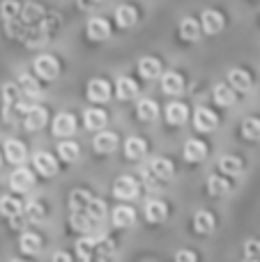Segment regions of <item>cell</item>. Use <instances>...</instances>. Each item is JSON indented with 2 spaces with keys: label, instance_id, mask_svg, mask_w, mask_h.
Listing matches in <instances>:
<instances>
[{
  "label": "cell",
  "instance_id": "6da1fadb",
  "mask_svg": "<svg viewBox=\"0 0 260 262\" xmlns=\"http://www.w3.org/2000/svg\"><path fill=\"white\" fill-rule=\"evenodd\" d=\"M198 23H201V30L205 32V35H219L226 26V18H224V14L216 12V9H207V12H203Z\"/></svg>",
  "mask_w": 260,
  "mask_h": 262
},
{
  "label": "cell",
  "instance_id": "7a4b0ae2",
  "mask_svg": "<svg viewBox=\"0 0 260 262\" xmlns=\"http://www.w3.org/2000/svg\"><path fill=\"white\" fill-rule=\"evenodd\" d=\"M113 195H115V198H120V200L136 198V195H138V182L134 180V177H129V175L118 177V180H115V184H113Z\"/></svg>",
  "mask_w": 260,
  "mask_h": 262
},
{
  "label": "cell",
  "instance_id": "3957f363",
  "mask_svg": "<svg viewBox=\"0 0 260 262\" xmlns=\"http://www.w3.org/2000/svg\"><path fill=\"white\" fill-rule=\"evenodd\" d=\"M35 72H37V76L44 78V81H53L60 74V64L53 55H39V58L35 60Z\"/></svg>",
  "mask_w": 260,
  "mask_h": 262
},
{
  "label": "cell",
  "instance_id": "277c9868",
  "mask_svg": "<svg viewBox=\"0 0 260 262\" xmlns=\"http://www.w3.org/2000/svg\"><path fill=\"white\" fill-rule=\"evenodd\" d=\"M23 115H26L23 124H26L28 131H39V129L46 127V122H49V113H46V108H41V106H30Z\"/></svg>",
  "mask_w": 260,
  "mask_h": 262
},
{
  "label": "cell",
  "instance_id": "5b68a950",
  "mask_svg": "<svg viewBox=\"0 0 260 262\" xmlns=\"http://www.w3.org/2000/svg\"><path fill=\"white\" fill-rule=\"evenodd\" d=\"M193 127H196L201 134H207V131H214L219 127V118H216L214 113H212L210 108H196V113H193Z\"/></svg>",
  "mask_w": 260,
  "mask_h": 262
},
{
  "label": "cell",
  "instance_id": "8992f818",
  "mask_svg": "<svg viewBox=\"0 0 260 262\" xmlns=\"http://www.w3.org/2000/svg\"><path fill=\"white\" fill-rule=\"evenodd\" d=\"M32 184H35V175H32L28 168H18V170H14L12 177H9V186H12L16 193H26V191H30Z\"/></svg>",
  "mask_w": 260,
  "mask_h": 262
},
{
  "label": "cell",
  "instance_id": "52a82bcc",
  "mask_svg": "<svg viewBox=\"0 0 260 262\" xmlns=\"http://www.w3.org/2000/svg\"><path fill=\"white\" fill-rule=\"evenodd\" d=\"M88 99L95 101V104H104L111 99V85L104 78H92L88 83Z\"/></svg>",
  "mask_w": 260,
  "mask_h": 262
},
{
  "label": "cell",
  "instance_id": "ba28073f",
  "mask_svg": "<svg viewBox=\"0 0 260 262\" xmlns=\"http://www.w3.org/2000/svg\"><path fill=\"white\" fill-rule=\"evenodd\" d=\"M88 37L92 41H104L111 37V23L101 16H95L88 21Z\"/></svg>",
  "mask_w": 260,
  "mask_h": 262
},
{
  "label": "cell",
  "instance_id": "9c48e42d",
  "mask_svg": "<svg viewBox=\"0 0 260 262\" xmlns=\"http://www.w3.org/2000/svg\"><path fill=\"white\" fill-rule=\"evenodd\" d=\"M150 172L157 177V180H161V182H170L175 177L173 163H170L168 159H164V157L152 159V161H150Z\"/></svg>",
  "mask_w": 260,
  "mask_h": 262
},
{
  "label": "cell",
  "instance_id": "30bf717a",
  "mask_svg": "<svg viewBox=\"0 0 260 262\" xmlns=\"http://www.w3.org/2000/svg\"><path fill=\"white\" fill-rule=\"evenodd\" d=\"M32 161H35V170L44 177H53L58 172V161L49 152H37Z\"/></svg>",
  "mask_w": 260,
  "mask_h": 262
},
{
  "label": "cell",
  "instance_id": "8fae6325",
  "mask_svg": "<svg viewBox=\"0 0 260 262\" xmlns=\"http://www.w3.org/2000/svg\"><path fill=\"white\" fill-rule=\"evenodd\" d=\"M205 157H207V145L203 143V140L189 138L187 143H184V159H187V161L198 163V161H203Z\"/></svg>",
  "mask_w": 260,
  "mask_h": 262
},
{
  "label": "cell",
  "instance_id": "7c38bea8",
  "mask_svg": "<svg viewBox=\"0 0 260 262\" xmlns=\"http://www.w3.org/2000/svg\"><path fill=\"white\" fill-rule=\"evenodd\" d=\"M76 131V120H74L72 113H60L58 118L53 120V134L60 136V138H67Z\"/></svg>",
  "mask_w": 260,
  "mask_h": 262
},
{
  "label": "cell",
  "instance_id": "4fadbf2b",
  "mask_svg": "<svg viewBox=\"0 0 260 262\" xmlns=\"http://www.w3.org/2000/svg\"><path fill=\"white\" fill-rule=\"evenodd\" d=\"M5 157H7L9 163H23L26 161V157H28L26 145H23L21 140H16V138L5 140Z\"/></svg>",
  "mask_w": 260,
  "mask_h": 262
},
{
  "label": "cell",
  "instance_id": "5bb4252c",
  "mask_svg": "<svg viewBox=\"0 0 260 262\" xmlns=\"http://www.w3.org/2000/svg\"><path fill=\"white\" fill-rule=\"evenodd\" d=\"M92 147H95V152H99V154H111L115 147H118V136L111 134V131H101V134L95 136Z\"/></svg>",
  "mask_w": 260,
  "mask_h": 262
},
{
  "label": "cell",
  "instance_id": "9a60e30c",
  "mask_svg": "<svg viewBox=\"0 0 260 262\" xmlns=\"http://www.w3.org/2000/svg\"><path fill=\"white\" fill-rule=\"evenodd\" d=\"M228 83H230V88L237 90V92H247V90H251V85H253L251 74L244 72V69H230L228 72Z\"/></svg>",
  "mask_w": 260,
  "mask_h": 262
},
{
  "label": "cell",
  "instance_id": "2e32d148",
  "mask_svg": "<svg viewBox=\"0 0 260 262\" xmlns=\"http://www.w3.org/2000/svg\"><path fill=\"white\" fill-rule=\"evenodd\" d=\"M166 120H168V124H175V127L184 124L189 120L187 104H182V101H173V104H168V108H166Z\"/></svg>",
  "mask_w": 260,
  "mask_h": 262
},
{
  "label": "cell",
  "instance_id": "e0dca14e",
  "mask_svg": "<svg viewBox=\"0 0 260 262\" xmlns=\"http://www.w3.org/2000/svg\"><path fill=\"white\" fill-rule=\"evenodd\" d=\"M166 216H168V205L164 200H150L145 205V219L150 223H161L166 221Z\"/></svg>",
  "mask_w": 260,
  "mask_h": 262
},
{
  "label": "cell",
  "instance_id": "ac0fdd59",
  "mask_svg": "<svg viewBox=\"0 0 260 262\" xmlns=\"http://www.w3.org/2000/svg\"><path fill=\"white\" fill-rule=\"evenodd\" d=\"M161 90L166 95H180L184 90V78L180 76L178 72H166L161 76Z\"/></svg>",
  "mask_w": 260,
  "mask_h": 262
},
{
  "label": "cell",
  "instance_id": "d6986e66",
  "mask_svg": "<svg viewBox=\"0 0 260 262\" xmlns=\"http://www.w3.org/2000/svg\"><path fill=\"white\" fill-rule=\"evenodd\" d=\"M136 21H138V12L132 5H120L115 9V23L120 28H132V26H136Z\"/></svg>",
  "mask_w": 260,
  "mask_h": 262
},
{
  "label": "cell",
  "instance_id": "ffe728a7",
  "mask_svg": "<svg viewBox=\"0 0 260 262\" xmlns=\"http://www.w3.org/2000/svg\"><path fill=\"white\" fill-rule=\"evenodd\" d=\"M115 92H118V97L122 101H127V99H134V97L138 95V85H136V81H134V78L120 76L118 83H115Z\"/></svg>",
  "mask_w": 260,
  "mask_h": 262
},
{
  "label": "cell",
  "instance_id": "44dd1931",
  "mask_svg": "<svg viewBox=\"0 0 260 262\" xmlns=\"http://www.w3.org/2000/svg\"><path fill=\"white\" fill-rule=\"evenodd\" d=\"M18 88H21V95L26 99H39L41 90H39V83L30 76V74H21L18 76Z\"/></svg>",
  "mask_w": 260,
  "mask_h": 262
},
{
  "label": "cell",
  "instance_id": "7402d4cb",
  "mask_svg": "<svg viewBox=\"0 0 260 262\" xmlns=\"http://www.w3.org/2000/svg\"><path fill=\"white\" fill-rule=\"evenodd\" d=\"M83 120H85V127L90 131H101L106 127V113L101 108H88L85 113H83Z\"/></svg>",
  "mask_w": 260,
  "mask_h": 262
},
{
  "label": "cell",
  "instance_id": "603a6c76",
  "mask_svg": "<svg viewBox=\"0 0 260 262\" xmlns=\"http://www.w3.org/2000/svg\"><path fill=\"white\" fill-rule=\"evenodd\" d=\"M180 37L187 41H196L198 37H201V23L193 16L182 18V21H180Z\"/></svg>",
  "mask_w": 260,
  "mask_h": 262
},
{
  "label": "cell",
  "instance_id": "cb8c5ba5",
  "mask_svg": "<svg viewBox=\"0 0 260 262\" xmlns=\"http://www.w3.org/2000/svg\"><path fill=\"white\" fill-rule=\"evenodd\" d=\"M145 152H147V145L143 138L132 136V138L124 140V154H127V159H141Z\"/></svg>",
  "mask_w": 260,
  "mask_h": 262
},
{
  "label": "cell",
  "instance_id": "d4e9b609",
  "mask_svg": "<svg viewBox=\"0 0 260 262\" xmlns=\"http://www.w3.org/2000/svg\"><path fill=\"white\" fill-rule=\"evenodd\" d=\"M214 101L219 106H233L235 101H237V97H235V90L230 85H226V83H219V85H214Z\"/></svg>",
  "mask_w": 260,
  "mask_h": 262
},
{
  "label": "cell",
  "instance_id": "484cf974",
  "mask_svg": "<svg viewBox=\"0 0 260 262\" xmlns=\"http://www.w3.org/2000/svg\"><path fill=\"white\" fill-rule=\"evenodd\" d=\"M69 223L76 232H88L92 228V219L85 214V209H72V216H69Z\"/></svg>",
  "mask_w": 260,
  "mask_h": 262
},
{
  "label": "cell",
  "instance_id": "4316f807",
  "mask_svg": "<svg viewBox=\"0 0 260 262\" xmlns=\"http://www.w3.org/2000/svg\"><path fill=\"white\" fill-rule=\"evenodd\" d=\"M113 253H115V242L111 239V237H99V239H95V255H92V258L109 260Z\"/></svg>",
  "mask_w": 260,
  "mask_h": 262
},
{
  "label": "cell",
  "instance_id": "83f0119b",
  "mask_svg": "<svg viewBox=\"0 0 260 262\" xmlns=\"http://www.w3.org/2000/svg\"><path fill=\"white\" fill-rule=\"evenodd\" d=\"M138 72L143 78H157L161 76V62L157 58H143L138 62Z\"/></svg>",
  "mask_w": 260,
  "mask_h": 262
},
{
  "label": "cell",
  "instance_id": "f1b7e54d",
  "mask_svg": "<svg viewBox=\"0 0 260 262\" xmlns=\"http://www.w3.org/2000/svg\"><path fill=\"white\" fill-rule=\"evenodd\" d=\"M21 251L28 255H35L41 251V237L35 232H23L21 235Z\"/></svg>",
  "mask_w": 260,
  "mask_h": 262
},
{
  "label": "cell",
  "instance_id": "f546056e",
  "mask_svg": "<svg viewBox=\"0 0 260 262\" xmlns=\"http://www.w3.org/2000/svg\"><path fill=\"white\" fill-rule=\"evenodd\" d=\"M136 113L143 122H152V120L159 115V106H157V101H152V99H143V101H138Z\"/></svg>",
  "mask_w": 260,
  "mask_h": 262
},
{
  "label": "cell",
  "instance_id": "4dcf8cb0",
  "mask_svg": "<svg viewBox=\"0 0 260 262\" xmlns=\"http://www.w3.org/2000/svg\"><path fill=\"white\" fill-rule=\"evenodd\" d=\"M21 212H23V205L18 203L16 198H12V195H5V198H0V214H3L5 219L18 216Z\"/></svg>",
  "mask_w": 260,
  "mask_h": 262
},
{
  "label": "cell",
  "instance_id": "1f68e13d",
  "mask_svg": "<svg viewBox=\"0 0 260 262\" xmlns=\"http://www.w3.org/2000/svg\"><path fill=\"white\" fill-rule=\"evenodd\" d=\"M134 221H136V214H134L132 207H115L113 223L118 228H129V226H134Z\"/></svg>",
  "mask_w": 260,
  "mask_h": 262
},
{
  "label": "cell",
  "instance_id": "d6a6232c",
  "mask_svg": "<svg viewBox=\"0 0 260 262\" xmlns=\"http://www.w3.org/2000/svg\"><path fill=\"white\" fill-rule=\"evenodd\" d=\"M193 228H196L201 235H210L214 230V216L210 212H196V219H193Z\"/></svg>",
  "mask_w": 260,
  "mask_h": 262
},
{
  "label": "cell",
  "instance_id": "836d02e7",
  "mask_svg": "<svg viewBox=\"0 0 260 262\" xmlns=\"http://www.w3.org/2000/svg\"><path fill=\"white\" fill-rule=\"evenodd\" d=\"M85 214L95 223L104 221V216H106V203H104V200H99V198H90V203L85 205Z\"/></svg>",
  "mask_w": 260,
  "mask_h": 262
},
{
  "label": "cell",
  "instance_id": "e575fe53",
  "mask_svg": "<svg viewBox=\"0 0 260 262\" xmlns=\"http://www.w3.org/2000/svg\"><path fill=\"white\" fill-rule=\"evenodd\" d=\"M44 214H46L44 205L37 203V200H30L28 205H23V216H26V221L37 223V221H41V219H44Z\"/></svg>",
  "mask_w": 260,
  "mask_h": 262
},
{
  "label": "cell",
  "instance_id": "d590c367",
  "mask_svg": "<svg viewBox=\"0 0 260 262\" xmlns=\"http://www.w3.org/2000/svg\"><path fill=\"white\" fill-rule=\"evenodd\" d=\"M58 154H60V159H62V161L72 163V161H76V159H78L81 149H78V145L72 143V140H62V143L58 145Z\"/></svg>",
  "mask_w": 260,
  "mask_h": 262
},
{
  "label": "cell",
  "instance_id": "8d00e7d4",
  "mask_svg": "<svg viewBox=\"0 0 260 262\" xmlns=\"http://www.w3.org/2000/svg\"><path fill=\"white\" fill-rule=\"evenodd\" d=\"M207 193L210 195H226V193H230V184L224 180V177L212 175L210 180H207Z\"/></svg>",
  "mask_w": 260,
  "mask_h": 262
},
{
  "label": "cell",
  "instance_id": "74e56055",
  "mask_svg": "<svg viewBox=\"0 0 260 262\" xmlns=\"http://www.w3.org/2000/svg\"><path fill=\"white\" fill-rule=\"evenodd\" d=\"M219 170L224 172V175L235 177V175H240V172H242V161H240L237 157H224L219 161Z\"/></svg>",
  "mask_w": 260,
  "mask_h": 262
},
{
  "label": "cell",
  "instance_id": "f35d334b",
  "mask_svg": "<svg viewBox=\"0 0 260 262\" xmlns=\"http://www.w3.org/2000/svg\"><path fill=\"white\" fill-rule=\"evenodd\" d=\"M76 255L81 260H92V255H95V239H92V237L78 239L76 242Z\"/></svg>",
  "mask_w": 260,
  "mask_h": 262
},
{
  "label": "cell",
  "instance_id": "ab89813d",
  "mask_svg": "<svg viewBox=\"0 0 260 262\" xmlns=\"http://www.w3.org/2000/svg\"><path fill=\"white\" fill-rule=\"evenodd\" d=\"M92 195L88 193L85 189H74L72 195H69V207L72 209H85V205L90 203Z\"/></svg>",
  "mask_w": 260,
  "mask_h": 262
},
{
  "label": "cell",
  "instance_id": "60d3db41",
  "mask_svg": "<svg viewBox=\"0 0 260 262\" xmlns=\"http://www.w3.org/2000/svg\"><path fill=\"white\" fill-rule=\"evenodd\" d=\"M242 136L247 140H260V120L249 118L242 122Z\"/></svg>",
  "mask_w": 260,
  "mask_h": 262
},
{
  "label": "cell",
  "instance_id": "b9f144b4",
  "mask_svg": "<svg viewBox=\"0 0 260 262\" xmlns=\"http://www.w3.org/2000/svg\"><path fill=\"white\" fill-rule=\"evenodd\" d=\"M18 14H21V5H18L16 0H3V5H0V16H3V21H12Z\"/></svg>",
  "mask_w": 260,
  "mask_h": 262
},
{
  "label": "cell",
  "instance_id": "7bdbcfd3",
  "mask_svg": "<svg viewBox=\"0 0 260 262\" xmlns=\"http://www.w3.org/2000/svg\"><path fill=\"white\" fill-rule=\"evenodd\" d=\"M244 258L260 260V242H247V246H244Z\"/></svg>",
  "mask_w": 260,
  "mask_h": 262
},
{
  "label": "cell",
  "instance_id": "ee69618b",
  "mask_svg": "<svg viewBox=\"0 0 260 262\" xmlns=\"http://www.w3.org/2000/svg\"><path fill=\"white\" fill-rule=\"evenodd\" d=\"M175 260L184 262V260H196V253H191V251H180V253H175Z\"/></svg>",
  "mask_w": 260,
  "mask_h": 262
},
{
  "label": "cell",
  "instance_id": "f6af8a7d",
  "mask_svg": "<svg viewBox=\"0 0 260 262\" xmlns=\"http://www.w3.org/2000/svg\"><path fill=\"white\" fill-rule=\"evenodd\" d=\"M53 260H55V262H60V260L69 262V255H67V253H55V255H53Z\"/></svg>",
  "mask_w": 260,
  "mask_h": 262
},
{
  "label": "cell",
  "instance_id": "bcb514c9",
  "mask_svg": "<svg viewBox=\"0 0 260 262\" xmlns=\"http://www.w3.org/2000/svg\"><path fill=\"white\" fill-rule=\"evenodd\" d=\"M0 166H3V157H0Z\"/></svg>",
  "mask_w": 260,
  "mask_h": 262
},
{
  "label": "cell",
  "instance_id": "7dc6e473",
  "mask_svg": "<svg viewBox=\"0 0 260 262\" xmlns=\"http://www.w3.org/2000/svg\"><path fill=\"white\" fill-rule=\"evenodd\" d=\"M92 3H101V0H92Z\"/></svg>",
  "mask_w": 260,
  "mask_h": 262
}]
</instances>
